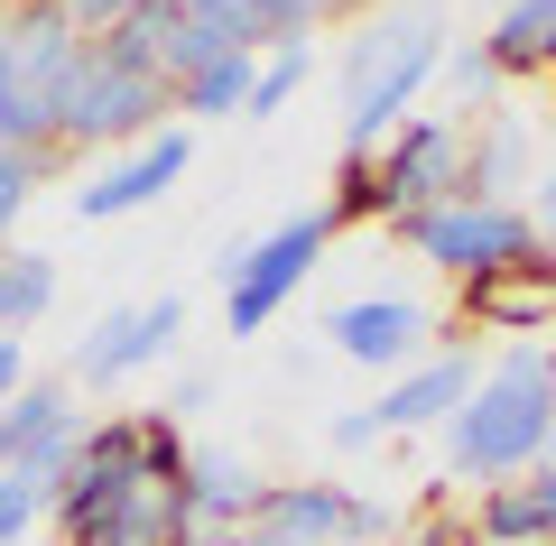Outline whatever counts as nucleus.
I'll list each match as a JSON object with an SVG mask.
<instances>
[{"label": "nucleus", "instance_id": "nucleus-1", "mask_svg": "<svg viewBox=\"0 0 556 546\" xmlns=\"http://www.w3.org/2000/svg\"><path fill=\"white\" fill-rule=\"evenodd\" d=\"M556 454V398H547V343L501 352L482 390L445 427V472L455 482H519Z\"/></svg>", "mask_w": 556, "mask_h": 546}, {"label": "nucleus", "instance_id": "nucleus-2", "mask_svg": "<svg viewBox=\"0 0 556 546\" xmlns=\"http://www.w3.org/2000/svg\"><path fill=\"white\" fill-rule=\"evenodd\" d=\"M464 157H473V120H399L371 157H343L334 223H408L464 195Z\"/></svg>", "mask_w": 556, "mask_h": 546}, {"label": "nucleus", "instance_id": "nucleus-3", "mask_svg": "<svg viewBox=\"0 0 556 546\" xmlns=\"http://www.w3.org/2000/svg\"><path fill=\"white\" fill-rule=\"evenodd\" d=\"M84 56H93V38L65 20V0H20L0 20V149H56Z\"/></svg>", "mask_w": 556, "mask_h": 546}, {"label": "nucleus", "instance_id": "nucleus-4", "mask_svg": "<svg viewBox=\"0 0 556 546\" xmlns=\"http://www.w3.org/2000/svg\"><path fill=\"white\" fill-rule=\"evenodd\" d=\"M437 65H445V20L437 10H390V20L362 28L353 56H343V157H371L408 120V102L427 93Z\"/></svg>", "mask_w": 556, "mask_h": 546}, {"label": "nucleus", "instance_id": "nucleus-5", "mask_svg": "<svg viewBox=\"0 0 556 546\" xmlns=\"http://www.w3.org/2000/svg\"><path fill=\"white\" fill-rule=\"evenodd\" d=\"M399 241H408L427 269H445V278H501V269H529V259H547V232H538V214H519V204H473V195H455V204H437V214H408V223H390Z\"/></svg>", "mask_w": 556, "mask_h": 546}, {"label": "nucleus", "instance_id": "nucleus-6", "mask_svg": "<svg viewBox=\"0 0 556 546\" xmlns=\"http://www.w3.org/2000/svg\"><path fill=\"white\" fill-rule=\"evenodd\" d=\"M334 232H343L334 204H316V214H288L278 232H260L251 251L223 259V333H269V315L316 278V259H325Z\"/></svg>", "mask_w": 556, "mask_h": 546}, {"label": "nucleus", "instance_id": "nucleus-7", "mask_svg": "<svg viewBox=\"0 0 556 546\" xmlns=\"http://www.w3.org/2000/svg\"><path fill=\"white\" fill-rule=\"evenodd\" d=\"M177 112V93H167V75H149V65H121V56H84L75 93H65V120H56V149H102V139H159L149 120Z\"/></svg>", "mask_w": 556, "mask_h": 546}, {"label": "nucleus", "instance_id": "nucleus-8", "mask_svg": "<svg viewBox=\"0 0 556 546\" xmlns=\"http://www.w3.org/2000/svg\"><path fill=\"white\" fill-rule=\"evenodd\" d=\"M251 528L260 537H306V546H362V537H390V509L334 482H269Z\"/></svg>", "mask_w": 556, "mask_h": 546}, {"label": "nucleus", "instance_id": "nucleus-9", "mask_svg": "<svg viewBox=\"0 0 556 546\" xmlns=\"http://www.w3.org/2000/svg\"><path fill=\"white\" fill-rule=\"evenodd\" d=\"M186 325V296H149V306H112L93 333L75 343V361H65V380L75 390H121L130 371H149L167 343H177Z\"/></svg>", "mask_w": 556, "mask_h": 546}, {"label": "nucleus", "instance_id": "nucleus-10", "mask_svg": "<svg viewBox=\"0 0 556 546\" xmlns=\"http://www.w3.org/2000/svg\"><path fill=\"white\" fill-rule=\"evenodd\" d=\"M325 343L362 371H408L417 352L437 343V315L417 306V296H353V306L325 315Z\"/></svg>", "mask_w": 556, "mask_h": 546}, {"label": "nucleus", "instance_id": "nucleus-11", "mask_svg": "<svg viewBox=\"0 0 556 546\" xmlns=\"http://www.w3.org/2000/svg\"><path fill=\"white\" fill-rule=\"evenodd\" d=\"M186 167H195V139H186V130H159V139H139L121 167H102L93 186H75V214H84V223H121V214H139V204H159Z\"/></svg>", "mask_w": 556, "mask_h": 546}, {"label": "nucleus", "instance_id": "nucleus-12", "mask_svg": "<svg viewBox=\"0 0 556 546\" xmlns=\"http://www.w3.org/2000/svg\"><path fill=\"white\" fill-rule=\"evenodd\" d=\"M260 491L269 482H251V464L241 454H186V472H177V500H186V528H195V546L204 537H223L232 546L241 528H251V509H260Z\"/></svg>", "mask_w": 556, "mask_h": 546}, {"label": "nucleus", "instance_id": "nucleus-13", "mask_svg": "<svg viewBox=\"0 0 556 546\" xmlns=\"http://www.w3.org/2000/svg\"><path fill=\"white\" fill-rule=\"evenodd\" d=\"M473 390H482V371H473V361H464V352H437V361H417V371L399 380V390L380 398L371 417H380V435H408V427H455V408H464Z\"/></svg>", "mask_w": 556, "mask_h": 546}, {"label": "nucleus", "instance_id": "nucleus-14", "mask_svg": "<svg viewBox=\"0 0 556 546\" xmlns=\"http://www.w3.org/2000/svg\"><path fill=\"white\" fill-rule=\"evenodd\" d=\"M473 537L482 546H529V537H556V454L519 482H492L473 509Z\"/></svg>", "mask_w": 556, "mask_h": 546}, {"label": "nucleus", "instance_id": "nucleus-15", "mask_svg": "<svg viewBox=\"0 0 556 546\" xmlns=\"http://www.w3.org/2000/svg\"><path fill=\"white\" fill-rule=\"evenodd\" d=\"M75 380H28L10 408H0V464H38L56 435H75Z\"/></svg>", "mask_w": 556, "mask_h": 546}, {"label": "nucleus", "instance_id": "nucleus-16", "mask_svg": "<svg viewBox=\"0 0 556 546\" xmlns=\"http://www.w3.org/2000/svg\"><path fill=\"white\" fill-rule=\"evenodd\" d=\"M519 176H529V120L519 112H482L473 120V157H464V195L473 204H510Z\"/></svg>", "mask_w": 556, "mask_h": 546}, {"label": "nucleus", "instance_id": "nucleus-17", "mask_svg": "<svg viewBox=\"0 0 556 546\" xmlns=\"http://www.w3.org/2000/svg\"><path fill=\"white\" fill-rule=\"evenodd\" d=\"M464 315H473V325H547V315H556V259L473 278V288H464Z\"/></svg>", "mask_w": 556, "mask_h": 546}, {"label": "nucleus", "instance_id": "nucleus-18", "mask_svg": "<svg viewBox=\"0 0 556 546\" xmlns=\"http://www.w3.org/2000/svg\"><path fill=\"white\" fill-rule=\"evenodd\" d=\"M482 56L501 75H547L556 65V0H510L492 20V38H482Z\"/></svg>", "mask_w": 556, "mask_h": 546}, {"label": "nucleus", "instance_id": "nucleus-19", "mask_svg": "<svg viewBox=\"0 0 556 546\" xmlns=\"http://www.w3.org/2000/svg\"><path fill=\"white\" fill-rule=\"evenodd\" d=\"M251 84H260V56H214L204 75H186V84H177V112H186V120L251 112Z\"/></svg>", "mask_w": 556, "mask_h": 546}, {"label": "nucleus", "instance_id": "nucleus-20", "mask_svg": "<svg viewBox=\"0 0 556 546\" xmlns=\"http://www.w3.org/2000/svg\"><path fill=\"white\" fill-rule=\"evenodd\" d=\"M47 306H56V259H38V251H0V333L38 325Z\"/></svg>", "mask_w": 556, "mask_h": 546}, {"label": "nucleus", "instance_id": "nucleus-21", "mask_svg": "<svg viewBox=\"0 0 556 546\" xmlns=\"http://www.w3.org/2000/svg\"><path fill=\"white\" fill-rule=\"evenodd\" d=\"M38 519H56V482L28 464H0V546H20Z\"/></svg>", "mask_w": 556, "mask_h": 546}, {"label": "nucleus", "instance_id": "nucleus-22", "mask_svg": "<svg viewBox=\"0 0 556 546\" xmlns=\"http://www.w3.org/2000/svg\"><path fill=\"white\" fill-rule=\"evenodd\" d=\"M47 167H56V149H0V232L28 214V195L47 186Z\"/></svg>", "mask_w": 556, "mask_h": 546}, {"label": "nucleus", "instance_id": "nucleus-23", "mask_svg": "<svg viewBox=\"0 0 556 546\" xmlns=\"http://www.w3.org/2000/svg\"><path fill=\"white\" fill-rule=\"evenodd\" d=\"M306 65H316V56H306V38H298V47H269V56H260V84H251V120H269L278 102L298 93Z\"/></svg>", "mask_w": 556, "mask_h": 546}, {"label": "nucleus", "instance_id": "nucleus-24", "mask_svg": "<svg viewBox=\"0 0 556 546\" xmlns=\"http://www.w3.org/2000/svg\"><path fill=\"white\" fill-rule=\"evenodd\" d=\"M445 75H455V120H482V93L501 84V65L482 47H464V56H445Z\"/></svg>", "mask_w": 556, "mask_h": 546}, {"label": "nucleus", "instance_id": "nucleus-25", "mask_svg": "<svg viewBox=\"0 0 556 546\" xmlns=\"http://www.w3.org/2000/svg\"><path fill=\"white\" fill-rule=\"evenodd\" d=\"M139 10H159V0H65V20H75L84 38H112V28L139 20Z\"/></svg>", "mask_w": 556, "mask_h": 546}, {"label": "nucleus", "instance_id": "nucleus-26", "mask_svg": "<svg viewBox=\"0 0 556 546\" xmlns=\"http://www.w3.org/2000/svg\"><path fill=\"white\" fill-rule=\"evenodd\" d=\"M28 390V352H20V333H0V408Z\"/></svg>", "mask_w": 556, "mask_h": 546}, {"label": "nucleus", "instance_id": "nucleus-27", "mask_svg": "<svg viewBox=\"0 0 556 546\" xmlns=\"http://www.w3.org/2000/svg\"><path fill=\"white\" fill-rule=\"evenodd\" d=\"M408 546H482V537H473L464 519H417V528H408Z\"/></svg>", "mask_w": 556, "mask_h": 546}, {"label": "nucleus", "instance_id": "nucleus-28", "mask_svg": "<svg viewBox=\"0 0 556 546\" xmlns=\"http://www.w3.org/2000/svg\"><path fill=\"white\" fill-rule=\"evenodd\" d=\"M334 445H343V454H362V445H380V417H371V408H353V417H334Z\"/></svg>", "mask_w": 556, "mask_h": 546}, {"label": "nucleus", "instance_id": "nucleus-29", "mask_svg": "<svg viewBox=\"0 0 556 546\" xmlns=\"http://www.w3.org/2000/svg\"><path fill=\"white\" fill-rule=\"evenodd\" d=\"M538 223H556V157H547V176H538Z\"/></svg>", "mask_w": 556, "mask_h": 546}, {"label": "nucleus", "instance_id": "nucleus-30", "mask_svg": "<svg viewBox=\"0 0 556 546\" xmlns=\"http://www.w3.org/2000/svg\"><path fill=\"white\" fill-rule=\"evenodd\" d=\"M232 546H306V537H260V528H241V537Z\"/></svg>", "mask_w": 556, "mask_h": 546}, {"label": "nucleus", "instance_id": "nucleus-31", "mask_svg": "<svg viewBox=\"0 0 556 546\" xmlns=\"http://www.w3.org/2000/svg\"><path fill=\"white\" fill-rule=\"evenodd\" d=\"M547 398H556V343H547Z\"/></svg>", "mask_w": 556, "mask_h": 546}, {"label": "nucleus", "instance_id": "nucleus-32", "mask_svg": "<svg viewBox=\"0 0 556 546\" xmlns=\"http://www.w3.org/2000/svg\"><path fill=\"white\" fill-rule=\"evenodd\" d=\"M538 232H547V259H556V223H538Z\"/></svg>", "mask_w": 556, "mask_h": 546}, {"label": "nucleus", "instance_id": "nucleus-33", "mask_svg": "<svg viewBox=\"0 0 556 546\" xmlns=\"http://www.w3.org/2000/svg\"><path fill=\"white\" fill-rule=\"evenodd\" d=\"M529 546H556V537H529Z\"/></svg>", "mask_w": 556, "mask_h": 546}]
</instances>
